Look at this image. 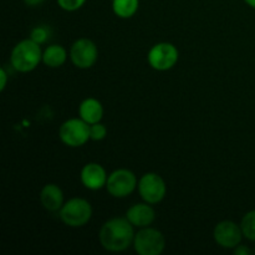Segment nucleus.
Returning a JSON list of instances; mask_svg holds the SVG:
<instances>
[{
	"instance_id": "obj_4",
	"label": "nucleus",
	"mask_w": 255,
	"mask_h": 255,
	"mask_svg": "<svg viewBox=\"0 0 255 255\" xmlns=\"http://www.w3.org/2000/svg\"><path fill=\"white\" fill-rule=\"evenodd\" d=\"M132 247L138 255H161L166 248V238L161 231L149 226L136 232Z\"/></svg>"
},
{
	"instance_id": "obj_15",
	"label": "nucleus",
	"mask_w": 255,
	"mask_h": 255,
	"mask_svg": "<svg viewBox=\"0 0 255 255\" xmlns=\"http://www.w3.org/2000/svg\"><path fill=\"white\" fill-rule=\"evenodd\" d=\"M67 56L66 49L62 45L52 44L42 51V62L50 69H59L66 62Z\"/></svg>"
},
{
	"instance_id": "obj_22",
	"label": "nucleus",
	"mask_w": 255,
	"mask_h": 255,
	"mask_svg": "<svg viewBox=\"0 0 255 255\" xmlns=\"http://www.w3.org/2000/svg\"><path fill=\"white\" fill-rule=\"evenodd\" d=\"M7 85V72L5 71L4 67L0 69V91H4Z\"/></svg>"
},
{
	"instance_id": "obj_10",
	"label": "nucleus",
	"mask_w": 255,
	"mask_h": 255,
	"mask_svg": "<svg viewBox=\"0 0 255 255\" xmlns=\"http://www.w3.org/2000/svg\"><path fill=\"white\" fill-rule=\"evenodd\" d=\"M213 238L217 246L224 249H234L243 241L241 224L233 221H222L214 227Z\"/></svg>"
},
{
	"instance_id": "obj_21",
	"label": "nucleus",
	"mask_w": 255,
	"mask_h": 255,
	"mask_svg": "<svg viewBox=\"0 0 255 255\" xmlns=\"http://www.w3.org/2000/svg\"><path fill=\"white\" fill-rule=\"evenodd\" d=\"M234 254L236 255H251L252 254V249L249 248V247L247 246H243V244H239L238 247H236V248L233 249Z\"/></svg>"
},
{
	"instance_id": "obj_11",
	"label": "nucleus",
	"mask_w": 255,
	"mask_h": 255,
	"mask_svg": "<svg viewBox=\"0 0 255 255\" xmlns=\"http://www.w3.org/2000/svg\"><path fill=\"white\" fill-rule=\"evenodd\" d=\"M107 178H109V174L106 169L102 164L96 163V162L86 163L80 172V181L82 186L90 191H100L102 188H106Z\"/></svg>"
},
{
	"instance_id": "obj_8",
	"label": "nucleus",
	"mask_w": 255,
	"mask_h": 255,
	"mask_svg": "<svg viewBox=\"0 0 255 255\" xmlns=\"http://www.w3.org/2000/svg\"><path fill=\"white\" fill-rule=\"evenodd\" d=\"M138 186L136 174L127 168H119L110 173L106 189L114 198H126L134 192Z\"/></svg>"
},
{
	"instance_id": "obj_5",
	"label": "nucleus",
	"mask_w": 255,
	"mask_h": 255,
	"mask_svg": "<svg viewBox=\"0 0 255 255\" xmlns=\"http://www.w3.org/2000/svg\"><path fill=\"white\" fill-rule=\"evenodd\" d=\"M59 138L62 143L71 148L84 146L90 141V125L80 117L66 120L60 126Z\"/></svg>"
},
{
	"instance_id": "obj_20",
	"label": "nucleus",
	"mask_w": 255,
	"mask_h": 255,
	"mask_svg": "<svg viewBox=\"0 0 255 255\" xmlns=\"http://www.w3.org/2000/svg\"><path fill=\"white\" fill-rule=\"evenodd\" d=\"M56 1H57V5H59L62 10L72 12L81 9L87 0H56Z\"/></svg>"
},
{
	"instance_id": "obj_3",
	"label": "nucleus",
	"mask_w": 255,
	"mask_h": 255,
	"mask_svg": "<svg viewBox=\"0 0 255 255\" xmlns=\"http://www.w3.org/2000/svg\"><path fill=\"white\" fill-rule=\"evenodd\" d=\"M92 206L87 199L74 197L64 203L59 211L60 219L70 228L85 227L92 218Z\"/></svg>"
},
{
	"instance_id": "obj_18",
	"label": "nucleus",
	"mask_w": 255,
	"mask_h": 255,
	"mask_svg": "<svg viewBox=\"0 0 255 255\" xmlns=\"http://www.w3.org/2000/svg\"><path fill=\"white\" fill-rule=\"evenodd\" d=\"M50 30L46 26H36L30 31V39L34 40L36 44L42 45L49 40Z\"/></svg>"
},
{
	"instance_id": "obj_23",
	"label": "nucleus",
	"mask_w": 255,
	"mask_h": 255,
	"mask_svg": "<svg viewBox=\"0 0 255 255\" xmlns=\"http://www.w3.org/2000/svg\"><path fill=\"white\" fill-rule=\"evenodd\" d=\"M44 1L45 0H24V2L27 6H37V5L42 4Z\"/></svg>"
},
{
	"instance_id": "obj_12",
	"label": "nucleus",
	"mask_w": 255,
	"mask_h": 255,
	"mask_svg": "<svg viewBox=\"0 0 255 255\" xmlns=\"http://www.w3.org/2000/svg\"><path fill=\"white\" fill-rule=\"evenodd\" d=\"M126 217L129 223L134 228H146V227L152 226V223L156 219V212H154L152 204L147 202L142 203H136L129 207L126 211Z\"/></svg>"
},
{
	"instance_id": "obj_13",
	"label": "nucleus",
	"mask_w": 255,
	"mask_h": 255,
	"mask_svg": "<svg viewBox=\"0 0 255 255\" xmlns=\"http://www.w3.org/2000/svg\"><path fill=\"white\" fill-rule=\"evenodd\" d=\"M40 203L47 212H59L64 206V192L57 184L47 183L40 192Z\"/></svg>"
},
{
	"instance_id": "obj_9",
	"label": "nucleus",
	"mask_w": 255,
	"mask_h": 255,
	"mask_svg": "<svg viewBox=\"0 0 255 255\" xmlns=\"http://www.w3.org/2000/svg\"><path fill=\"white\" fill-rule=\"evenodd\" d=\"M99 59V49L92 40L87 37L77 39L70 47V60L80 70L91 69Z\"/></svg>"
},
{
	"instance_id": "obj_1",
	"label": "nucleus",
	"mask_w": 255,
	"mask_h": 255,
	"mask_svg": "<svg viewBox=\"0 0 255 255\" xmlns=\"http://www.w3.org/2000/svg\"><path fill=\"white\" fill-rule=\"evenodd\" d=\"M134 227L126 217H115L102 224L99 241L102 248L111 253H121L133 244Z\"/></svg>"
},
{
	"instance_id": "obj_2",
	"label": "nucleus",
	"mask_w": 255,
	"mask_h": 255,
	"mask_svg": "<svg viewBox=\"0 0 255 255\" xmlns=\"http://www.w3.org/2000/svg\"><path fill=\"white\" fill-rule=\"evenodd\" d=\"M40 62H42L41 45L36 44L30 37L21 40L12 47L10 64L17 72L26 74L34 71Z\"/></svg>"
},
{
	"instance_id": "obj_19",
	"label": "nucleus",
	"mask_w": 255,
	"mask_h": 255,
	"mask_svg": "<svg viewBox=\"0 0 255 255\" xmlns=\"http://www.w3.org/2000/svg\"><path fill=\"white\" fill-rule=\"evenodd\" d=\"M107 136V127L101 122L90 125V139L95 142L102 141Z\"/></svg>"
},
{
	"instance_id": "obj_24",
	"label": "nucleus",
	"mask_w": 255,
	"mask_h": 255,
	"mask_svg": "<svg viewBox=\"0 0 255 255\" xmlns=\"http://www.w3.org/2000/svg\"><path fill=\"white\" fill-rule=\"evenodd\" d=\"M244 2H246L247 5H249L251 7H253V9H255V0H244Z\"/></svg>"
},
{
	"instance_id": "obj_7",
	"label": "nucleus",
	"mask_w": 255,
	"mask_h": 255,
	"mask_svg": "<svg viewBox=\"0 0 255 255\" xmlns=\"http://www.w3.org/2000/svg\"><path fill=\"white\" fill-rule=\"evenodd\" d=\"M137 191L142 201L153 206L163 201L167 194V186L158 173L147 172L138 179Z\"/></svg>"
},
{
	"instance_id": "obj_17",
	"label": "nucleus",
	"mask_w": 255,
	"mask_h": 255,
	"mask_svg": "<svg viewBox=\"0 0 255 255\" xmlns=\"http://www.w3.org/2000/svg\"><path fill=\"white\" fill-rule=\"evenodd\" d=\"M241 228L244 238L255 242V209L244 214L241 222Z\"/></svg>"
},
{
	"instance_id": "obj_6",
	"label": "nucleus",
	"mask_w": 255,
	"mask_h": 255,
	"mask_svg": "<svg viewBox=\"0 0 255 255\" xmlns=\"http://www.w3.org/2000/svg\"><path fill=\"white\" fill-rule=\"evenodd\" d=\"M179 59V51L172 42H157L149 49L147 61L156 71H168L173 69Z\"/></svg>"
},
{
	"instance_id": "obj_25",
	"label": "nucleus",
	"mask_w": 255,
	"mask_h": 255,
	"mask_svg": "<svg viewBox=\"0 0 255 255\" xmlns=\"http://www.w3.org/2000/svg\"><path fill=\"white\" fill-rule=\"evenodd\" d=\"M253 253L255 254V247H254V251H253Z\"/></svg>"
},
{
	"instance_id": "obj_16",
	"label": "nucleus",
	"mask_w": 255,
	"mask_h": 255,
	"mask_svg": "<svg viewBox=\"0 0 255 255\" xmlns=\"http://www.w3.org/2000/svg\"><path fill=\"white\" fill-rule=\"evenodd\" d=\"M139 0H112V11L120 19H129L137 12Z\"/></svg>"
},
{
	"instance_id": "obj_14",
	"label": "nucleus",
	"mask_w": 255,
	"mask_h": 255,
	"mask_svg": "<svg viewBox=\"0 0 255 255\" xmlns=\"http://www.w3.org/2000/svg\"><path fill=\"white\" fill-rule=\"evenodd\" d=\"M79 117L89 125L101 122L102 117H104V106H102L101 101L95 97L85 99L79 106Z\"/></svg>"
}]
</instances>
